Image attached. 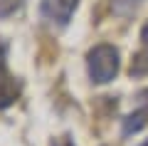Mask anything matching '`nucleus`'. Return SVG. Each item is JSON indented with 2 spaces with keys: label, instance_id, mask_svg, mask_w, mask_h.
Instances as JSON below:
<instances>
[{
  "label": "nucleus",
  "instance_id": "1",
  "mask_svg": "<svg viewBox=\"0 0 148 146\" xmlns=\"http://www.w3.org/2000/svg\"><path fill=\"white\" fill-rule=\"evenodd\" d=\"M86 69H89V79L94 84H109L116 79L119 69H121V60H119V50L109 42L91 47L86 52Z\"/></svg>",
  "mask_w": 148,
  "mask_h": 146
},
{
  "label": "nucleus",
  "instance_id": "2",
  "mask_svg": "<svg viewBox=\"0 0 148 146\" xmlns=\"http://www.w3.org/2000/svg\"><path fill=\"white\" fill-rule=\"evenodd\" d=\"M77 8H79V0H40L42 15L57 25H67L77 12Z\"/></svg>",
  "mask_w": 148,
  "mask_h": 146
},
{
  "label": "nucleus",
  "instance_id": "3",
  "mask_svg": "<svg viewBox=\"0 0 148 146\" xmlns=\"http://www.w3.org/2000/svg\"><path fill=\"white\" fill-rule=\"evenodd\" d=\"M17 94H20V87H17L15 77L10 74V69H8V62H5V47L0 45V109L10 107L12 102L17 99Z\"/></svg>",
  "mask_w": 148,
  "mask_h": 146
},
{
  "label": "nucleus",
  "instance_id": "4",
  "mask_svg": "<svg viewBox=\"0 0 148 146\" xmlns=\"http://www.w3.org/2000/svg\"><path fill=\"white\" fill-rule=\"evenodd\" d=\"M146 124H148V107H141V109L131 111L128 116H123V121H121V134H123V136L138 134Z\"/></svg>",
  "mask_w": 148,
  "mask_h": 146
},
{
  "label": "nucleus",
  "instance_id": "5",
  "mask_svg": "<svg viewBox=\"0 0 148 146\" xmlns=\"http://www.w3.org/2000/svg\"><path fill=\"white\" fill-rule=\"evenodd\" d=\"M128 74H131V77H146L148 74V52L146 50H141V52L133 55L131 67H128Z\"/></svg>",
  "mask_w": 148,
  "mask_h": 146
},
{
  "label": "nucleus",
  "instance_id": "6",
  "mask_svg": "<svg viewBox=\"0 0 148 146\" xmlns=\"http://www.w3.org/2000/svg\"><path fill=\"white\" fill-rule=\"evenodd\" d=\"M22 5V0H0V17H10L12 12H17Z\"/></svg>",
  "mask_w": 148,
  "mask_h": 146
},
{
  "label": "nucleus",
  "instance_id": "7",
  "mask_svg": "<svg viewBox=\"0 0 148 146\" xmlns=\"http://www.w3.org/2000/svg\"><path fill=\"white\" fill-rule=\"evenodd\" d=\"M49 146H77V144H74V139H72L69 134H64V136L52 139V141H49Z\"/></svg>",
  "mask_w": 148,
  "mask_h": 146
},
{
  "label": "nucleus",
  "instance_id": "8",
  "mask_svg": "<svg viewBox=\"0 0 148 146\" xmlns=\"http://www.w3.org/2000/svg\"><path fill=\"white\" fill-rule=\"evenodd\" d=\"M141 42H143V45H148V22L141 27Z\"/></svg>",
  "mask_w": 148,
  "mask_h": 146
},
{
  "label": "nucleus",
  "instance_id": "9",
  "mask_svg": "<svg viewBox=\"0 0 148 146\" xmlns=\"http://www.w3.org/2000/svg\"><path fill=\"white\" fill-rule=\"evenodd\" d=\"M141 146H148V139H146V141H143V144H141Z\"/></svg>",
  "mask_w": 148,
  "mask_h": 146
}]
</instances>
